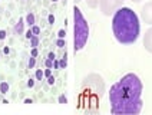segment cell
I'll return each mask as SVG.
<instances>
[{"label": "cell", "instance_id": "cell-3", "mask_svg": "<svg viewBox=\"0 0 152 115\" xmlns=\"http://www.w3.org/2000/svg\"><path fill=\"white\" fill-rule=\"evenodd\" d=\"M105 92L102 76L90 74L83 79L79 95V109L85 112H98V104Z\"/></svg>", "mask_w": 152, "mask_h": 115}, {"label": "cell", "instance_id": "cell-15", "mask_svg": "<svg viewBox=\"0 0 152 115\" xmlns=\"http://www.w3.org/2000/svg\"><path fill=\"white\" fill-rule=\"evenodd\" d=\"M59 65H60V69H65L66 66H68V59H66V55L59 60Z\"/></svg>", "mask_w": 152, "mask_h": 115}, {"label": "cell", "instance_id": "cell-22", "mask_svg": "<svg viewBox=\"0 0 152 115\" xmlns=\"http://www.w3.org/2000/svg\"><path fill=\"white\" fill-rule=\"evenodd\" d=\"M6 36H7V32H6V30H0V40H4L6 39Z\"/></svg>", "mask_w": 152, "mask_h": 115}, {"label": "cell", "instance_id": "cell-2", "mask_svg": "<svg viewBox=\"0 0 152 115\" xmlns=\"http://www.w3.org/2000/svg\"><path fill=\"white\" fill-rule=\"evenodd\" d=\"M112 30L116 40L122 45H132L139 38V17L132 9L121 6L112 17Z\"/></svg>", "mask_w": 152, "mask_h": 115}, {"label": "cell", "instance_id": "cell-25", "mask_svg": "<svg viewBox=\"0 0 152 115\" xmlns=\"http://www.w3.org/2000/svg\"><path fill=\"white\" fill-rule=\"evenodd\" d=\"M47 22H49L50 25H53V23H55V16H53V14H49V16H47Z\"/></svg>", "mask_w": 152, "mask_h": 115}, {"label": "cell", "instance_id": "cell-23", "mask_svg": "<svg viewBox=\"0 0 152 115\" xmlns=\"http://www.w3.org/2000/svg\"><path fill=\"white\" fill-rule=\"evenodd\" d=\"M33 86H35V79L30 78V79L27 81V88H33Z\"/></svg>", "mask_w": 152, "mask_h": 115}, {"label": "cell", "instance_id": "cell-8", "mask_svg": "<svg viewBox=\"0 0 152 115\" xmlns=\"http://www.w3.org/2000/svg\"><path fill=\"white\" fill-rule=\"evenodd\" d=\"M25 25H26V22H25V19L23 17H20L19 19V22L14 25V33L16 35H23V30H25Z\"/></svg>", "mask_w": 152, "mask_h": 115}, {"label": "cell", "instance_id": "cell-30", "mask_svg": "<svg viewBox=\"0 0 152 115\" xmlns=\"http://www.w3.org/2000/svg\"><path fill=\"white\" fill-rule=\"evenodd\" d=\"M3 53L9 55V53H10V48H9V46H4V48H3Z\"/></svg>", "mask_w": 152, "mask_h": 115}, {"label": "cell", "instance_id": "cell-1", "mask_svg": "<svg viewBox=\"0 0 152 115\" xmlns=\"http://www.w3.org/2000/svg\"><path fill=\"white\" fill-rule=\"evenodd\" d=\"M142 82L138 75L126 74L111 86L109 102L115 115H136L142 111Z\"/></svg>", "mask_w": 152, "mask_h": 115}, {"label": "cell", "instance_id": "cell-27", "mask_svg": "<svg viewBox=\"0 0 152 115\" xmlns=\"http://www.w3.org/2000/svg\"><path fill=\"white\" fill-rule=\"evenodd\" d=\"M53 68L55 69H60V65H59V60H57V59L53 60Z\"/></svg>", "mask_w": 152, "mask_h": 115}, {"label": "cell", "instance_id": "cell-4", "mask_svg": "<svg viewBox=\"0 0 152 115\" xmlns=\"http://www.w3.org/2000/svg\"><path fill=\"white\" fill-rule=\"evenodd\" d=\"M89 39V25L78 6L73 7V49L79 52L85 48Z\"/></svg>", "mask_w": 152, "mask_h": 115}, {"label": "cell", "instance_id": "cell-31", "mask_svg": "<svg viewBox=\"0 0 152 115\" xmlns=\"http://www.w3.org/2000/svg\"><path fill=\"white\" fill-rule=\"evenodd\" d=\"M25 104H33V101H32V99H29V98H26L25 99Z\"/></svg>", "mask_w": 152, "mask_h": 115}, {"label": "cell", "instance_id": "cell-24", "mask_svg": "<svg viewBox=\"0 0 152 115\" xmlns=\"http://www.w3.org/2000/svg\"><path fill=\"white\" fill-rule=\"evenodd\" d=\"M37 55H39V50L36 49V48H33V49H32V52H30V56H35V58H36Z\"/></svg>", "mask_w": 152, "mask_h": 115}, {"label": "cell", "instance_id": "cell-28", "mask_svg": "<svg viewBox=\"0 0 152 115\" xmlns=\"http://www.w3.org/2000/svg\"><path fill=\"white\" fill-rule=\"evenodd\" d=\"M47 83H49V85H53V83H55V78L52 76V75L47 78Z\"/></svg>", "mask_w": 152, "mask_h": 115}, {"label": "cell", "instance_id": "cell-10", "mask_svg": "<svg viewBox=\"0 0 152 115\" xmlns=\"http://www.w3.org/2000/svg\"><path fill=\"white\" fill-rule=\"evenodd\" d=\"M9 83L7 82H2L0 83V93H3V95H4V93H7L9 92Z\"/></svg>", "mask_w": 152, "mask_h": 115}, {"label": "cell", "instance_id": "cell-33", "mask_svg": "<svg viewBox=\"0 0 152 115\" xmlns=\"http://www.w3.org/2000/svg\"><path fill=\"white\" fill-rule=\"evenodd\" d=\"M52 2H57V0H52Z\"/></svg>", "mask_w": 152, "mask_h": 115}, {"label": "cell", "instance_id": "cell-12", "mask_svg": "<svg viewBox=\"0 0 152 115\" xmlns=\"http://www.w3.org/2000/svg\"><path fill=\"white\" fill-rule=\"evenodd\" d=\"M35 78L37 81H42L45 78V75H43V71L42 69H36V74H35Z\"/></svg>", "mask_w": 152, "mask_h": 115}, {"label": "cell", "instance_id": "cell-29", "mask_svg": "<svg viewBox=\"0 0 152 115\" xmlns=\"http://www.w3.org/2000/svg\"><path fill=\"white\" fill-rule=\"evenodd\" d=\"M47 59H50V60H55V59H56V55H55L53 52H50L49 55H47Z\"/></svg>", "mask_w": 152, "mask_h": 115}, {"label": "cell", "instance_id": "cell-19", "mask_svg": "<svg viewBox=\"0 0 152 115\" xmlns=\"http://www.w3.org/2000/svg\"><path fill=\"white\" fill-rule=\"evenodd\" d=\"M65 36H66L65 29H60L59 32H57V38H60V39H65Z\"/></svg>", "mask_w": 152, "mask_h": 115}, {"label": "cell", "instance_id": "cell-18", "mask_svg": "<svg viewBox=\"0 0 152 115\" xmlns=\"http://www.w3.org/2000/svg\"><path fill=\"white\" fill-rule=\"evenodd\" d=\"M57 101H59V104H68V98H66L65 95H60Z\"/></svg>", "mask_w": 152, "mask_h": 115}, {"label": "cell", "instance_id": "cell-5", "mask_svg": "<svg viewBox=\"0 0 152 115\" xmlns=\"http://www.w3.org/2000/svg\"><path fill=\"white\" fill-rule=\"evenodd\" d=\"M122 2L123 0H99V7L105 16H111L122 6Z\"/></svg>", "mask_w": 152, "mask_h": 115}, {"label": "cell", "instance_id": "cell-11", "mask_svg": "<svg viewBox=\"0 0 152 115\" xmlns=\"http://www.w3.org/2000/svg\"><path fill=\"white\" fill-rule=\"evenodd\" d=\"M39 45V36L37 35H33L32 39H30V46L32 48H36Z\"/></svg>", "mask_w": 152, "mask_h": 115}, {"label": "cell", "instance_id": "cell-20", "mask_svg": "<svg viewBox=\"0 0 152 115\" xmlns=\"http://www.w3.org/2000/svg\"><path fill=\"white\" fill-rule=\"evenodd\" d=\"M43 75H45V78H49L50 75H52V68H46V69H45Z\"/></svg>", "mask_w": 152, "mask_h": 115}, {"label": "cell", "instance_id": "cell-26", "mask_svg": "<svg viewBox=\"0 0 152 115\" xmlns=\"http://www.w3.org/2000/svg\"><path fill=\"white\" fill-rule=\"evenodd\" d=\"M32 36H33V32H32V29H29L26 32V39H29V40H30V39H32Z\"/></svg>", "mask_w": 152, "mask_h": 115}, {"label": "cell", "instance_id": "cell-13", "mask_svg": "<svg viewBox=\"0 0 152 115\" xmlns=\"http://www.w3.org/2000/svg\"><path fill=\"white\" fill-rule=\"evenodd\" d=\"M36 65V58L35 56H30L29 58V62H27V66H29V69H33Z\"/></svg>", "mask_w": 152, "mask_h": 115}, {"label": "cell", "instance_id": "cell-32", "mask_svg": "<svg viewBox=\"0 0 152 115\" xmlns=\"http://www.w3.org/2000/svg\"><path fill=\"white\" fill-rule=\"evenodd\" d=\"M131 2H135V3H138V2H141V0H131Z\"/></svg>", "mask_w": 152, "mask_h": 115}, {"label": "cell", "instance_id": "cell-7", "mask_svg": "<svg viewBox=\"0 0 152 115\" xmlns=\"http://www.w3.org/2000/svg\"><path fill=\"white\" fill-rule=\"evenodd\" d=\"M144 46L148 52L152 53V28L148 29L146 33H145V36H144Z\"/></svg>", "mask_w": 152, "mask_h": 115}, {"label": "cell", "instance_id": "cell-9", "mask_svg": "<svg viewBox=\"0 0 152 115\" xmlns=\"http://www.w3.org/2000/svg\"><path fill=\"white\" fill-rule=\"evenodd\" d=\"M25 22H26V25H29L30 28H32V26L35 25V22H36L35 14H33V13H27V14H26V17H25Z\"/></svg>", "mask_w": 152, "mask_h": 115}, {"label": "cell", "instance_id": "cell-17", "mask_svg": "<svg viewBox=\"0 0 152 115\" xmlns=\"http://www.w3.org/2000/svg\"><path fill=\"white\" fill-rule=\"evenodd\" d=\"M30 29H32L33 35H39V33H40V28H39V26H36V25H33Z\"/></svg>", "mask_w": 152, "mask_h": 115}, {"label": "cell", "instance_id": "cell-14", "mask_svg": "<svg viewBox=\"0 0 152 115\" xmlns=\"http://www.w3.org/2000/svg\"><path fill=\"white\" fill-rule=\"evenodd\" d=\"M86 3H88V6L92 7V9H95L96 6H99V0H86Z\"/></svg>", "mask_w": 152, "mask_h": 115}, {"label": "cell", "instance_id": "cell-6", "mask_svg": "<svg viewBox=\"0 0 152 115\" xmlns=\"http://www.w3.org/2000/svg\"><path fill=\"white\" fill-rule=\"evenodd\" d=\"M142 19L146 23L152 25V2L146 3V4L142 7Z\"/></svg>", "mask_w": 152, "mask_h": 115}, {"label": "cell", "instance_id": "cell-16", "mask_svg": "<svg viewBox=\"0 0 152 115\" xmlns=\"http://www.w3.org/2000/svg\"><path fill=\"white\" fill-rule=\"evenodd\" d=\"M56 46L57 48H65L66 46V42H65V39H57V40H56Z\"/></svg>", "mask_w": 152, "mask_h": 115}, {"label": "cell", "instance_id": "cell-21", "mask_svg": "<svg viewBox=\"0 0 152 115\" xmlns=\"http://www.w3.org/2000/svg\"><path fill=\"white\" fill-rule=\"evenodd\" d=\"M45 66H46V68H53V60L46 59V60H45Z\"/></svg>", "mask_w": 152, "mask_h": 115}, {"label": "cell", "instance_id": "cell-34", "mask_svg": "<svg viewBox=\"0 0 152 115\" xmlns=\"http://www.w3.org/2000/svg\"><path fill=\"white\" fill-rule=\"evenodd\" d=\"M76 2H80V0H76Z\"/></svg>", "mask_w": 152, "mask_h": 115}]
</instances>
